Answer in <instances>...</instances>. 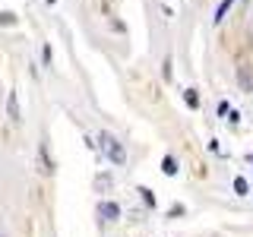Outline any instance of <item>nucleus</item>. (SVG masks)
<instances>
[{
  "label": "nucleus",
  "mask_w": 253,
  "mask_h": 237,
  "mask_svg": "<svg viewBox=\"0 0 253 237\" xmlns=\"http://www.w3.org/2000/svg\"><path fill=\"white\" fill-rule=\"evenodd\" d=\"M98 149L111 158V161H117V164H124V161H126V152L121 149V142L111 136V133H98Z\"/></svg>",
  "instance_id": "f257e3e1"
},
{
  "label": "nucleus",
  "mask_w": 253,
  "mask_h": 237,
  "mask_svg": "<svg viewBox=\"0 0 253 237\" xmlns=\"http://www.w3.org/2000/svg\"><path fill=\"white\" fill-rule=\"evenodd\" d=\"M98 215L105 218V221H114V218H121V205H114V202H101V205H98Z\"/></svg>",
  "instance_id": "f03ea898"
},
{
  "label": "nucleus",
  "mask_w": 253,
  "mask_h": 237,
  "mask_svg": "<svg viewBox=\"0 0 253 237\" xmlns=\"http://www.w3.org/2000/svg\"><path fill=\"white\" fill-rule=\"evenodd\" d=\"M6 114H10V120H19V101H16V92H10V98H6Z\"/></svg>",
  "instance_id": "7ed1b4c3"
},
{
  "label": "nucleus",
  "mask_w": 253,
  "mask_h": 237,
  "mask_svg": "<svg viewBox=\"0 0 253 237\" xmlns=\"http://www.w3.org/2000/svg\"><path fill=\"white\" fill-rule=\"evenodd\" d=\"M234 3H237V0H221V3H218V10H215V22H221V19H225V16H228V10H231Z\"/></svg>",
  "instance_id": "20e7f679"
},
{
  "label": "nucleus",
  "mask_w": 253,
  "mask_h": 237,
  "mask_svg": "<svg viewBox=\"0 0 253 237\" xmlns=\"http://www.w3.org/2000/svg\"><path fill=\"white\" fill-rule=\"evenodd\" d=\"M162 171L168 174V177H174V174H177V161H174V158L168 155V158H165V161H162Z\"/></svg>",
  "instance_id": "39448f33"
},
{
  "label": "nucleus",
  "mask_w": 253,
  "mask_h": 237,
  "mask_svg": "<svg viewBox=\"0 0 253 237\" xmlns=\"http://www.w3.org/2000/svg\"><path fill=\"white\" fill-rule=\"evenodd\" d=\"M234 193H250V187H247V180H244V177H234Z\"/></svg>",
  "instance_id": "423d86ee"
},
{
  "label": "nucleus",
  "mask_w": 253,
  "mask_h": 237,
  "mask_svg": "<svg viewBox=\"0 0 253 237\" xmlns=\"http://www.w3.org/2000/svg\"><path fill=\"white\" fill-rule=\"evenodd\" d=\"M184 98H187V105H190V108H200V95H196L193 89H187V95H184Z\"/></svg>",
  "instance_id": "0eeeda50"
},
{
  "label": "nucleus",
  "mask_w": 253,
  "mask_h": 237,
  "mask_svg": "<svg viewBox=\"0 0 253 237\" xmlns=\"http://www.w3.org/2000/svg\"><path fill=\"white\" fill-rule=\"evenodd\" d=\"M42 57H44L47 67H51V57H54V54H51V44H44V47H42Z\"/></svg>",
  "instance_id": "6e6552de"
},
{
  "label": "nucleus",
  "mask_w": 253,
  "mask_h": 237,
  "mask_svg": "<svg viewBox=\"0 0 253 237\" xmlns=\"http://www.w3.org/2000/svg\"><path fill=\"white\" fill-rule=\"evenodd\" d=\"M139 193H142V199H146V202H152V205H155V196H152V193H149V190H146V187H139Z\"/></svg>",
  "instance_id": "1a4fd4ad"
}]
</instances>
